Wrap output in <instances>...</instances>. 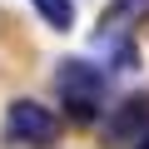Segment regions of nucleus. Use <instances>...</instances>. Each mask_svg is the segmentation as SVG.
<instances>
[{
    "label": "nucleus",
    "instance_id": "obj_1",
    "mask_svg": "<svg viewBox=\"0 0 149 149\" xmlns=\"http://www.w3.org/2000/svg\"><path fill=\"white\" fill-rule=\"evenodd\" d=\"M55 95L70 124H100L109 109V70L95 60H60L55 70Z\"/></svg>",
    "mask_w": 149,
    "mask_h": 149
},
{
    "label": "nucleus",
    "instance_id": "obj_2",
    "mask_svg": "<svg viewBox=\"0 0 149 149\" xmlns=\"http://www.w3.org/2000/svg\"><path fill=\"white\" fill-rule=\"evenodd\" d=\"M60 139V114L50 109V104H40V100H15L10 109H5V144H30V149H40V144H55Z\"/></svg>",
    "mask_w": 149,
    "mask_h": 149
},
{
    "label": "nucleus",
    "instance_id": "obj_3",
    "mask_svg": "<svg viewBox=\"0 0 149 149\" xmlns=\"http://www.w3.org/2000/svg\"><path fill=\"white\" fill-rule=\"evenodd\" d=\"M144 129H149V95H129V100L114 104V119L104 124V139L109 144H134Z\"/></svg>",
    "mask_w": 149,
    "mask_h": 149
},
{
    "label": "nucleus",
    "instance_id": "obj_4",
    "mask_svg": "<svg viewBox=\"0 0 149 149\" xmlns=\"http://www.w3.org/2000/svg\"><path fill=\"white\" fill-rule=\"evenodd\" d=\"M30 5L45 15V25H55V30H70L74 25V0H30Z\"/></svg>",
    "mask_w": 149,
    "mask_h": 149
},
{
    "label": "nucleus",
    "instance_id": "obj_5",
    "mask_svg": "<svg viewBox=\"0 0 149 149\" xmlns=\"http://www.w3.org/2000/svg\"><path fill=\"white\" fill-rule=\"evenodd\" d=\"M139 15H149V0H114V5H109V15L100 20V30L129 25V20H139Z\"/></svg>",
    "mask_w": 149,
    "mask_h": 149
},
{
    "label": "nucleus",
    "instance_id": "obj_6",
    "mask_svg": "<svg viewBox=\"0 0 149 149\" xmlns=\"http://www.w3.org/2000/svg\"><path fill=\"white\" fill-rule=\"evenodd\" d=\"M129 149H149V129H144V134H139V139H134Z\"/></svg>",
    "mask_w": 149,
    "mask_h": 149
}]
</instances>
